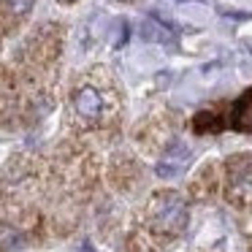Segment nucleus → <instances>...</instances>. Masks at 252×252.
<instances>
[{
  "label": "nucleus",
  "instance_id": "1",
  "mask_svg": "<svg viewBox=\"0 0 252 252\" xmlns=\"http://www.w3.org/2000/svg\"><path fill=\"white\" fill-rule=\"evenodd\" d=\"M185 220H187V206L179 195L168 192L163 195L158 203H155V222L158 228L163 230H182L185 228Z\"/></svg>",
  "mask_w": 252,
  "mask_h": 252
},
{
  "label": "nucleus",
  "instance_id": "4",
  "mask_svg": "<svg viewBox=\"0 0 252 252\" xmlns=\"http://www.w3.org/2000/svg\"><path fill=\"white\" fill-rule=\"evenodd\" d=\"M141 38H144V41H155V44H168V46L176 44V38H174V25L165 22V19L158 17V14H149L147 22L141 25Z\"/></svg>",
  "mask_w": 252,
  "mask_h": 252
},
{
  "label": "nucleus",
  "instance_id": "8",
  "mask_svg": "<svg viewBox=\"0 0 252 252\" xmlns=\"http://www.w3.org/2000/svg\"><path fill=\"white\" fill-rule=\"evenodd\" d=\"M127 22L125 19H122V22H117V38L111 41V46H114V49H120V46H125V41H127Z\"/></svg>",
  "mask_w": 252,
  "mask_h": 252
},
{
  "label": "nucleus",
  "instance_id": "7",
  "mask_svg": "<svg viewBox=\"0 0 252 252\" xmlns=\"http://www.w3.org/2000/svg\"><path fill=\"white\" fill-rule=\"evenodd\" d=\"M22 244V239H19V233L17 230H11L8 225H3V250L6 252H11L14 247H19Z\"/></svg>",
  "mask_w": 252,
  "mask_h": 252
},
{
  "label": "nucleus",
  "instance_id": "2",
  "mask_svg": "<svg viewBox=\"0 0 252 252\" xmlns=\"http://www.w3.org/2000/svg\"><path fill=\"white\" fill-rule=\"evenodd\" d=\"M192 152L185 147L182 141H174L168 149H165V155L158 160V165H155V174L160 176V179H174V176H179L182 171L187 168V163H190Z\"/></svg>",
  "mask_w": 252,
  "mask_h": 252
},
{
  "label": "nucleus",
  "instance_id": "6",
  "mask_svg": "<svg viewBox=\"0 0 252 252\" xmlns=\"http://www.w3.org/2000/svg\"><path fill=\"white\" fill-rule=\"evenodd\" d=\"M33 3L35 0H3V11L8 17H25V14H30Z\"/></svg>",
  "mask_w": 252,
  "mask_h": 252
},
{
  "label": "nucleus",
  "instance_id": "5",
  "mask_svg": "<svg viewBox=\"0 0 252 252\" xmlns=\"http://www.w3.org/2000/svg\"><path fill=\"white\" fill-rule=\"evenodd\" d=\"M73 109L84 120H98L100 111H103V98H100V93L95 87H82L73 95Z\"/></svg>",
  "mask_w": 252,
  "mask_h": 252
},
{
  "label": "nucleus",
  "instance_id": "9",
  "mask_svg": "<svg viewBox=\"0 0 252 252\" xmlns=\"http://www.w3.org/2000/svg\"><path fill=\"white\" fill-rule=\"evenodd\" d=\"M60 3H76V0H60Z\"/></svg>",
  "mask_w": 252,
  "mask_h": 252
},
{
  "label": "nucleus",
  "instance_id": "3",
  "mask_svg": "<svg viewBox=\"0 0 252 252\" xmlns=\"http://www.w3.org/2000/svg\"><path fill=\"white\" fill-rule=\"evenodd\" d=\"M228 125L233 130H241V133H252V87L244 90L239 98L233 100L228 111Z\"/></svg>",
  "mask_w": 252,
  "mask_h": 252
}]
</instances>
